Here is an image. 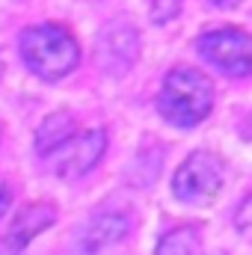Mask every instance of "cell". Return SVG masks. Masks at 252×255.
I'll return each mask as SVG.
<instances>
[{"label": "cell", "mask_w": 252, "mask_h": 255, "mask_svg": "<svg viewBox=\"0 0 252 255\" xmlns=\"http://www.w3.org/2000/svg\"><path fill=\"white\" fill-rule=\"evenodd\" d=\"M157 110L166 122L178 128H196L214 110V83L208 74L178 65L163 77L157 92Z\"/></svg>", "instance_id": "cell-1"}, {"label": "cell", "mask_w": 252, "mask_h": 255, "mask_svg": "<svg viewBox=\"0 0 252 255\" xmlns=\"http://www.w3.org/2000/svg\"><path fill=\"white\" fill-rule=\"evenodd\" d=\"M21 57L30 65V71L39 74L42 80H60L65 74H71L74 65L80 63V48L65 27L39 24V27L24 30Z\"/></svg>", "instance_id": "cell-2"}, {"label": "cell", "mask_w": 252, "mask_h": 255, "mask_svg": "<svg viewBox=\"0 0 252 255\" xmlns=\"http://www.w3.org/2000/svg\"><path fill=\"white\" fill-rule=\"evenodd\" d=\"M226 184V163L214 151H193L172 175L175 199L187 205H208Z\"/></svg>", "instance_id": "cell-3"}, {"label": "cell", "mask_w": 252, "mask_h": 255, "mask_svg": "<svg viewBox=\"0 0 252 255\" xmlns=\"http://www.w3.org/2000/svg\"><path fill=\"white\" fill-rule=\"evenodd\" d=\"M199 54L220 71L232 77H250L252 74V36L235 27H220L208 30L196 42Z\"/></svg>", "instance_id": "cell-4"}, {"label": "cell", "mask_w": 252, "mask_h": 255, "mask_svg": "<svg viewBox=\"0 0 252 255\" xmlns=\"http://www.w3.org/2000/svg\"><path fill=\"white\" fill-rule=\"evenodd\" d=\"M104 151H107V133L101 128L74 133L63 148L57 151L54 172H57V178H65V181L80 178L89 169H95V163L104 157Z\"/></svg>", "instance_id": "cell-5"}, {"label": "cell", "mask_w": 252, "mask_h": 255, "mask_svg": "<svg viewBox=\"0 0 252 255\" xmlns=\"http://www.w3.org/2000/svg\"><path fill=\"white\" fill-rule=\"evenodd\" d=\"M136 51H139L136 30L125 21H119L101 30L98 45H95V60L107 74H125L136 60Z\"/></svg>", "instance_id": "cell-6"}, {"label": "cell", "mask_w": 252, "mask_h": 255, "mask_svg": "<svg viewBox=\"0 0 252 255\" xmlns=\"http://www.w3.org/2000/svg\"><path fill=\"white\" fill-rule=\"evenodd\" d=\"M127 232H130V217L122 211H101V214H92V220L80 229L77 235V247L80 253L95 255L119 241H125Z\"/></svg>", "instance_id": "cell-7"}, {"label": "cell", "mask_w": 252, "mask_h": 255, "mask_svg": "<svg viewBox=\"0 0 252 255\" xmlns=\"http://www.w3.org/2000/svg\"><path fill=\"white\" fill-rule=\"evenodd\" d=\"M54 220H57V205H54V202H30L27 208H21V211L15 214V220H12V226H9L6 235H9L21 250H27V244H30L33 238H39L45 229L54 226Z\"/></svg>", "instance_id": "cell-8"}, {"label": "cell", "mask_w": 252, "mask_h": 255, "mask_svg": "<svg viewBox=\"0 0 252 255\" xmlns=\"http://www.w3.org/2000/svg\"><path fill=\"white\" fill-rule=\"evenodd\" d=\"M74 133H77V125H74V116L68 110L51 113L36 130V154H42V157L57 154Z\"/></svg>", "instance_id": "cell-9"}, {"label": "cell", "mask_w": 252, "mask_h": 255, "mask_svg": "<svg viewBox=\"0 0 252 255\" xmlns=\"http://www.w3.org/2000/svg\"><path fill=\"white\" fill-rule=\"evenodd\" d=\"M196 253H199V226H175L154 247V255H196Z\"/></svg>", "instance_id": "cell-10"}, {"label": "cell", "mask_w": 252, "mask_h": 255, "mask_svg": "<svg viewBox=\"0 0 252 255\" xmlns=\"http://www.w3.org/2000/svg\"><path fill=\"white\" fill-rule=\"evenodd\" d=\"M235 229H238L241 238L252 241V193L238 205V211H235Z\"/></svg>", "instance_id": "cell-11"}, {"label": "cell", "mask_w": 252, "mask_h": 255, "mask_svg": "<svg viewBox=\"0 0 252 255\" xmlns=\"http://www.w3.org/2000/svg\"><path fill=\"white\" fill-rule=\"evenodd\" d=\"M178 9H181V0H154L151 3V21L166 24V21H172L178 15Z\"/></svg>", "instance_id": "cell-12"}, {"label": "cell", "mask_w": 252, "mask_h": 255, "mask_svg": "<svg viewBox=\"0 0 252 255\" xmlns=\"http://www.w3.org/2000/svg\"><path fill=\"white\" fill-rule=\"evenodd\" d=\"M21 253H24V250H21L9 235H3V238H0V255H21Z\"/></svg>", "instance_id": "cell-13"}, {"label": "cell", "mask_w": 252, "mask_h": 255, "mask_svg": "<svg viewBox=\"0 0 252 255\" xmlns=\"http://www.w3.org/2000/svg\"><path fill=\"white\" fill-rule=\"evenodd\" d=\"M9 205H12V190H9V184H0V217L9 211Z\"/></svg>", "instance_id": "cell-14"}, {"label": "cell", "mask_w": 252, "mask_h": 255, "mask_svg": "<svg viewBox=\"0 0 252 255\" xmlns=\"http://www.w3.org/2000/svg\"><path fill=\"white\" fill-rule=\"evenodd\" d=\"M214 6H235V3H241V0H211Z\"/></svg>", "instance_id": "cell-15"}, {"label": "cell", "mask_w": 252, "mask_h": 255, "mask_svg": "<svg viewBox=\"0 0 252 255\" xmlns=\"http://www.w3.org/2000/svg\"><path fill=\"white\" fill-rule=\"evenodd\" d=\"M202 255H226V253H220V250H217V253H202Z\"/></svg>", "instance_id": "cell-16"}, {"label": "cell", "mask_w": 252, "mask_h": 255, "mask_svg": "<svg viewBox=\"0 0 252 255\" xmlns=\"http://www.w3.org/2000/svg\"><path fill=\"white\" fill-rule=\"evenodd\" d=\"M0 74H3V63H0Z\"/></svg>", "instance_id": "cell-17"}]
</instances>
